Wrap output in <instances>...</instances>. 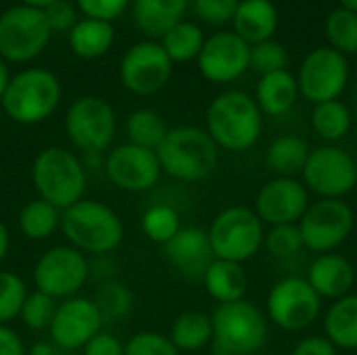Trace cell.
Listing matches in <instances>:
<instances>
[{
  "label": "cell",
  "mask_w": 357,
  "mask_h": 355,
  "mask_svg": "<svg viewBox=\"0 0 357 355\" xmlns=\"http://www.w3.org/2000/svg\"><path fill=\"white\" fill-rule=\"evenodd\" d=\"M167 337L178 352H199L213 339L211 316L203 312H184L174 320Z\"/></svg>",
  "instance_id": "obj_29"
},
{
  "label": "cell",
  "mask_w": 357,
  "mask_h": 355,
  "mask_svg": "<svg viewBox=\"0 0 357 355\" xmlns=\"http://www.w3.org/2000/svg\"><path fill=\"white\" fill-rule=\"evenodd\" d=\"M61 230L67 245L84 255H109L126 236L123 220L107 203L94 199H82L61 213Z\"/></svg>",
  "instance_id": "obj_1"
},
{
  "label": "cell",
  "mask_w": 357,
  "mask_h": 355,
  "mask_svg": "<svg viewBox=\"0 0 357 355\" xmlns=\"http://www.w3.org/2000/svg\"><path fill=\"white\" fill-rule=\"evenodd\" d=\"M303 184L322 199H343L357 184L354 157L339 146H318L310 151L303 167Z\"/></svg>",
  "instance_id": "obj_15"
},
{
  "label": "cell",
  "mask_w": 357,
  "mask_h": 355,
  "mask_svg": "<svg viewBox=\"0 0 357 355\" xmlns=\"http://www.w3.org/2000/svg\"><path fill=\"white\" fill-rule=\"evenodd\" d=\"M61 213L56 207L36 197L27 201L17 218L19 230L29 241H46L56 228H61Z\"/></svg>",
  "instance_id": "obj_30"
},
{
  "label": "cell",
  "mask_w": 357,
  "mask_h": 355,
  "mask_svg": "<svg viewBox=\"0 0 357 355\" xmlns=\"http://www.w3.org/2000/svg\"><path fill=\"white\" fill-rule=\"evenodd\" d=\"M8 249H10V234H8V228L4 226V222H0V266L8 255Z\"/></svg>",
  "instance_id": "obj_49"
},
{
  "label": "cell",
  "mask_w": 357,
  "mask_h": 355,
  "mask_svg": "<svg viewBox=\"0 0 357 355\" xmlns=\"http://www.w3.org/2000/svg\"><path fill=\"white\" fill-rule=\"evenodd\" d=\"M270 2H274V0H270Z\"/></svg>",
  "instance_id": "obj_54"
},
{
  "label": "cell",
  "mask_w": 357,
  "mask_h": 355,
  "mask_svg": "<svg viewBox=\"0 0 357 355\" xmlns=\"http://www.w3.org/2000/svg\"><path fill=\"white\" fill-rule=\"evenodd\" d=\"M44 15H46V21L54 31H61V33H69L71 27L77 23V6L69 0H56L54 4H50L48 8H44Z\"/></svg>",
  "instance_id": "obj_44"
},
{
  "label": "cell",
  "mask_w": 357,
  "mask_h": 355,
  "mask_svg": "<svg viewBox=\"0 0 357 355\" xmlns=\"http://www.w3.org/2000/svg\"><path fill=\"white\" fill-rule=\"evenodd\" d=\"M278 29V10L270 0H241L232 17V31L249 46L272 40Z\"/></svg>",
  "instance_id": "obj_22"
},
{
  "label": "cell",
  "mask_w": 357,
  "mask_h": 355,
  "mask_svg": "<svg viewBox=\"0 0 357 355\" xmlns=\"http://www.w3.org/2000/svg\"><path fill=\"white\" fill-rule=\"evenodd\" d=\"M324 31L335 48L341 54H356L357 52V15L345 8H335L324 21Z\"/></svg>",
  "instance_id": "obj_35"
},
{
  "label": "cell",
  "mask_w": 357,
  "mask_h": 355,
  "mask_svg": "<svg viewBox=\"0 0 357 355\" xmlns=\"http://www.w3.org/2000/svg\"><path fill=\"white\" fill-rule=\"evenodd\" d=\"M130 6L138 29L153 40L184 21L190 0H132Z\"/></svg>",
  "instance_id": "obj_23"
},
{
  "label": "cell",
  "mask_w": 357,
  "mask_h": 355,
  "mask_svg": "<svg viewBox=\"0 0 357 355\" xmlns=\"http://www.w3.org/2000/svg\"><path fill=\"white\" fill-rule=\"evenodd\" d=\"M56 345L54 343H48V341H36L29 349L27 355H59L56 354Z\"/></svg>",
  "instance_id": "obj_48"
},
{
  "label": "cell",
  "mask_w": 357,
  "mask_h": 355,
  "mask_svg": "<svg viewBox=\"0 0 357 355\" xmlns=\"http://www.w3.org/2000/svg\"><path fill=\"white\" fill-rule=\"evenodd\" d=\"M142 232L149 241L157 245H165L176 236V232L182 228L180 226V213L165 203L153 205L142 213Z\"/></svg>",
  "instance_id": "obj_36"
},
{
  "label": "cell",
  "mask_w": 357,
  "mask_h": 355,
  "mask_svg": "<svg viewBox=\"0 0 357 355\" xmlns=\"http://www.w3.org/2000/svg\"><path fill=\"white\" fill-rule=\"evenodd\" d=\"M27 287L21 276L8 270H0V324H10L19 318Z\"/></svg>",
  "instance_id": "obj_37"
},
{
  "label": "cell",
  "mask_w": 357,
  "mask_h": 355,
  "mask_svg": "<svg viewBox=\"0 0 357 355\" xmlns=\"http://www.w3.org/2000/svg\"><path fill=\"white\" fill-rule=\"evenodd\" d=\"M264 245L268 253L276 259H291L295 257L303 247L301 230L297 224H282V226H272V230L266 234Z\"/></svg>",
  "instance_id": "obj_39"
},
{
  "label": "cell",
  "mask_w": 357,
  "mask_h": 355,
  "mask_svg": "<svg viewBox=\"0 0 357 355\" xmlns=\"http://www.w3.org/2000/svg\"><path fill=\"white\" fill-rule=\"evenodd\" d=\"M161 172L180 182H199L211 176L218 167V144L207 130L197 126L169 128L167 136L155 151Z\"/></svg>",
  "instance_id": "obj_4"
},
{
  "label": "cell",
  "mask_w": 357,
  "mask_h": 355,
  "mask_svg": "<svg viewBox=\"0 0 357 355\" xmlns=\"http://www.w3.org/2000/svg\"><path fill=\"white\" fill-rule=\"evenodd\" d=\"M215 355H253L268 341V318L251 301L220 303L211 314Z\"/></svg>",
  "instance_id": "obj_6"
},
{
  "label": "cell",
  "mask_w": 357,
  "mask_h": 355,
  "mask_svg": "<svg viewBox=\"0 0 357 355\" xmlns=\"http://www.w3.org/2000/svg\"><path fill=\"white\" fill-rule=\"evenodd\" d=\"M159 44L167 52L174 65L188 63V61H197L205 44V33L197 23L180 21L178 25H174L167 33L159 38Z\"/></svg>",
  "instance_id": "obj_31"
},
{
  "label": "cell",
  "mask_w": 357,
  "mask_h": 355,
  "mask_svg": "<svg viewBox=\"0 0 357 355\" xmlns=\"http://www.w3.org/2000/svg\"><path fill=\"white\" fill-rule=\"evenodd\" d=\"M130 4L132 0H75V6L84 13V17L109 21V23L121 17Z\"/></svg>",
  "instance_id": "obj_43"
},
{
  "label": "cell",
  "mask_w": 357,
  "mask_h": 355,
  "mask_svg": "<svg viewBox=\"0 0 357 355\" xmlns=\"http://www.w3.org/2000/svg\"><path fill=\"white\" fill-rule=\"evenodd\" d=\"M268 320L282 331L299 333L310 328L322 312L320 295L305 278H282L268 293Z\"/></svg>",
  "instance_id": "obj_12"
},
{
  "label": "cell",
  "mask_w": 357,
  "mask_h": 355,
  "mask_svg": "<svg viewBox=\"0 0 357 355\" xmlns=\"http://www.w3.org/2000/svg\"><path fill=\"white\" fill-rule=\"evenodd\" d=\"M297 98H299L297 77L287 69L266 73L257 82L255 103L259 111L266 115H284L295 107Z\"/></svg>",
  "instance_id": "obj_24"
},
{
  "label": "cell",
  "mask_w": 357,
  "mask_h": 355,
  "mask_svg": "<svg viewBox=\"0 0 357 355\" xmlns=\"http://www.w3.org/2000/svg\"><path fill=\"white\" fill-rule=\"evenodd\" d=\"M31 182L40 199L59 211H65L86 199L88 169L84 159L73 151L65 146H48L42 149L31 163Z\"/></svg>",
  "instance_id": "obj_2"
},
{
  "label": "cell",
  "mask_w": 357,
  "mask_h": 355,
  "mask_svg": "<svg viewBox=\"0 0 357 355\" xmlns=\"http://www.w3.org/2000/svg\"><path fill=\"white\" fill-rule=\"evenodd\" d=\"M251 46L230 31H215L205 38V44L197 56L199 71L213 84H228L238 80L249 69Z\"/></svg>",
  "instance_id": "obj_18"
},
{
  "label": "cell",
  "mask_w": 357,
  "mask_h": 355,
  "mask_svg": "<svg viewBox=\"0 0 357 355\" xmlns=\"http://www.w3.org/2000/svg\"><path fill=\"white\" fill-rule=\"evenodd\" d=\"M69 48L75 56L84 61H94L105 56L115 42V27L109 21L82 17L67 33Z\"/></svg>",
  "instance_id": "obj_25"
},
{
  "label": "cell",
  "mask_w": 357,
  "mask_h": 355,
  "mask_svg": "<svg viewBox=\"0 0 357 355\" xmlns=\"http://www.w3.org/2000/svg\"><path fill=\"white\" fill-rule=\"evenodd\" d=\"M69 142L84 155H100L111 149L117 134V115L109 100L88 94L71 103L65 115Z\"/></svg>",
  "instance_id": "obj_8"
},
{
  "label": "cell",
  "mask_w": 357,
  "mask_h": 355,
  "mask_svg": "<svg viewBox=\"0 0 357 355\" xmlns=\"http://www.w3.org/2000/svg\"><path fill=\"white\" fill-rule=\"evenodd\" d=\"M303 247L314 253H333L341 247L356 226L354 209L343 199H320L312 203L299 220Z\"/></svg>",
  "instance_id": "obj_11"
},
{
  "label": "cell",
  "mask_w": 357,
  "mask_h": 355,
  "mask_svg": "<svg viewBox=\"0 0 357 355\" xmlns=\"http://www.w3.org/2000/svg\"><path fill=\"white\" fill-rule=\"evenodd\" d=\"M105 174L109 182L119 190L144 192L159 182L163 172L155 151L123 142L107 153Z\"/></svg>",
  "instance_id": "obj_16"
},
{
  "label": "cell",
  "mask_w": 357,
  "mask_h": 355,
  "mask_svg": "<svg viewBox=\"0 0 357 355\" xmlns=\"http://www.w3.org/2000/svg\"><path fill=\"white\" fill-rule=\"evenodd\" d=\"M310 207V192L297 178H274L264 184L255 199V213L270 226L299 224Z\"/></svg>",
  "instance_id": "obj_19"
},
{
  "label": "cell",
  "mask_w": 357,
  "mask_h": 355,
  "mask_svg": "<svg viewBox=\"0 0 357 355\" xmlns=\"http://www.w3.org/2000/svg\"><path fill=\"white\" fill-rule=\"evenodd\" d=\"M102 316L96 303L88 297H69L56 305L50 322V341L65 352L84 349V345L102 331Z\"/></svg>",
  "instance_id": "obj_17"
},
{
  "label": "cell",
  "mask_w": 357,
  "mask_h": 355,
  "mask_svg": "<svg viewBox=\"0 0 357 355\" xmlns=\"http://www.w3.org/2000/svg\"><path fill=\"white\" fill-rule=\"evenodd\" d=\"M52 36L44 10L15 4L0 13V59L29 63L44 52Z\"/></svg>",
  "instance_id": "obj_9"
},
{
  "label": "cell",
  "mask_w": 357,
  "mask_h": 355,
  "mask_svg": "<svg viewBox=\"0 0 357 355\" xmlns=\"http://www.w3.org/2000/svg\"><path fill=\"white\" fill-rule=\"evenodd\" d=\"M349 82V63L345 54L331 46L314 48L301 63L297 73L299 94L310 103L337 100Z\"/></svg>",
  "instance_id": "obj_13"
},
{
  "label": "cell",
  "mask_w": 357,
  "mask_h": 355,
  "mask_svg": "<svg viewBox=\"0 0 357 355\" xmlns=\"http://www.w3.org/2000/svg\"><path fill=\"white\" fill-rule=\"evenodd\" d=\"M307 157H310L307 142L293 134H284L276 138L266 151V163L274 174H278V178H295L303 174Z\"/></svg>",
  "instance_id": "obj_28"
},
{
  "label": "cell",
  "mask_w": 357,
  "mask_h": 355,
  "mask_svg": "<svg viewBox=\"0 0 357 355\" xmlns=\"http://www.w3.org/2000/svg\"><path fill=\"white\" fill-rule=\"evenodd\" d=\"M291 355H339L337 347L326 337H307L297 343Z\"/></svg>",
  "instance_id": "obj_46"
},
{
  "label": "cell",
  "mask_w": 357,
  "mask_h": 355,
  "mask_svg": "<svg viewBox=\"0 0 357 355\" xmlns=\"http://www.w3.org/2000/svg\"><path fill=\"white\" fill-rule=\"evenodd\" d=\"M312 128L322 140L337 142L347 136L351 128V113L339 98L318 103L312 111Z\"/></svg>",
  "instance_id": "obj_33"
},
{
  "label": "cell",
  "mask_w": 357,
  "mask_h": 355,
  "mask_svg": "<svg viewBox=\"0 0 357 355\" xmlns=\"http://www.w3.org/2000/svg\"><path fill=\"white\" fill-rule=\"evenodd\" d=\"M324 333L337 349H357V295H345L328 308Z\"/></svg>",
  "instance_id": "obj_27"
},
{
  "label": "cell",
  "mask_w": 357,
  "mask_h": 355,
  "mask_svg": "<svg viewBox=\"0 0 357 355\" xmlns=\"http://www.w3.org/2000/svg\"><path fill=\"white\" fill-rule=\"evenodd\" d=\"M215 259L245 264L259 253L266 232L264 222L249 207L234 205L220 211L207 230Z\"/></svg>",
  "instance_id": "obj_7"
},
{
  "label": "cell",
  "mask_w": 357,
  "mask_h": 355,
  "mask_svg": "<svg viewBox=\"0 0 357 355\" xmlns=\"http://www.w3.org/2000/svg\"><path fill=\"white\" fill-rule=\"evenodd\" d=\"M241 0H190L192 13L207 25H226L232 23V17Z\"/></svg>",
  "instance_id": "obj_42"
},
{
  "label": "cell",
  "mask_w": 357,
  "mask_h": 355,
  "mask_svg": "<svg viewBox=\"0 0 357 355\" xmlns=\"http://www.w3.org/2000/svg\"><path fill=\"white\" fill-rule=\"evenodd\" d=\"M287 63H289V52L276 40H266V42L251 46L249 69H255L261 75L287 69Z\"/></svg>",
  "instance_id": "obj_40"
},
{
  "label": "cell",
  "mask_w": 357,
  "mask_h": 355,
  "mask_svg": "<svg viewBox=\"0 0 357 355\" xmlns=\"http://www.w3.org/2000/svg\"><path fill=\"white\" fill-rule=\"evenodd\" d=\"M0 355H27L23 339L8 324H0Z\"/></svg>",
  "instance_id": "obj_47"
},
{
  "label": "cell",
  "mask_w": 357,
  "mask_h": 355,
  "mask_svg": "<svg viewBox=\"0 0 357 355\" xmlns=\"http://www.w3.org/2000/svg\"><path fill=\"white\" fill-rule=\"evenodd\" d=\"M174 63L155 40H142L126 50L119 63V77L128 92L151 96L163 90L172 77Z\"/></svg>",
  "instance_id": "obj_14"
},
{
  "label": "cell",
  "mask_w": 357,
  "mask_h": 355,
  "mask_svg": "<svg viewBox=\"0 0 357 355\" xmlns=\"http://www.w3.org/2000/svg\"><path fill=\"white\" fill-rule=\"evenodd\" d=\"M56 0H21V4H27V6H33V8H40V10H44V8H48L50 4H54Z\"/></svg>",
  "instance_id": "obj_51"
},
{
  "label": "cell",
  "mask_w": 357,
  "mask_h": 355,
  "mask_svg": "<svg viewBox=\"0 0 357 355\" xmlns=\"http://www.w3.org/2000/svg\"><path fill=\"white\" fill-rule=\"evenodd\" d=\"M207 134L218 144L232 153L251 149L261 136V111L249 94L241 90H228L218 94L205 115Z\"/></svg>",
  "instance_id": "obj_3"
},
{
  "label": "cell",
  "mask_w": 357,
  "mask_h": 355,
  "mask_svg": "<svg viewBox=\"0 0 357 355\" xmlns=\"http://www.w3.org/2000/svg\"><path fill=\"white\" fill-rule=\"evenodd\" d=\"M56 301L40 291H33V293H27L25 301H23V308H21V322L29 328V331H48L50 328V322L54 318V312H56Z\"/></svg>",
  "instance_id": "obj_38"
},
{
  "label": "cell",
  "mask_w": 357,
  "mask_h": 355,
  "mask_svg": "<svg viewBox=\"0 0 357 355\" xmlns=\"http://www.w3.org/2000/svg\"><path fill=\"white\" fill-rule=\"evenodd\" d=\"M61 103V82L44 67H29L10 75L0 100L6 117L21 126L46 121Z\"/></svg>",
  "instance_id": "obj_5"
},
{
  "label": "cell",
  "mask_w": 357,
  "mask_h": 355,
  "mask_svg": "<svg viewBox=\"0 0 357 355\" xmlns=\"http://www.w3.org/2000/svg\"><path fill=\"white\" fill-rule=\"evenodd\" d=\"M203 285L209 297L218 303H232L245 299L249 280L247 272L243 270V264L213 259L207 272L203 274Z\"/></svg>",
  "instance_id": "obj_26"
},
{
  "label": "cell",
  "mask_w": 357,
  "mask_h": 355,
  "mask_svg": "<svg viewBox=\"0 0 357 355\" xmlns=\"http://www.w3.org/2000/svg\"><path fill=\"white\" fill-rule=\"evenodd\" d=\"M339 2H341V8L351 10V13H356L357 15V0H339Z\"/></svg>",
  "instance_id": "obj_52"
},
{
  "label": "cell",
  "mask_w": 357,
  "mask_h": 355,
  "mask_svg": "<svg viewBox=\"0 0 357 355\" xmlns=\"http://www.w3.org/2000/svg\"><path fill=\"white\" fill-rule=\"evenodd\" d=\"M126 355H180L167 335L157 331L136 333L128 343H123Z\"/></svg>",
  "instance_id": "obj_41"
},
{
  "label": "cell",
  "mask_w": 357,
  "mask_h": 355,
  "mask_svg": "<svg viewBox=\"0 0 357 355\" xmlns=\"http://www.w3.org/2000/svg\"><path fill=\"white\" fill-rule=\"evenodd\" d=\"M10 82V73H8V67H6V61L0 59V100L6 92V86Z\"/></svg>",
  "instance_id": "obj_50"
},
{
  "label": "cell",
  "mask_w": 357,
  "mask_h": 355,
  "mask_svg": "<svg viewBox=\"0 0 357 355\" xmlns=\"http://www.w3.org/2000/svg\"><path fill=\"white\" fill-rule=\"evenodd\" d=\"M102 316L105 322H119L128 318L134 310V295L132 291L117 280H107L98 287L94 299H92Z\"/></svg>",
  "instance_id": "obj_34"
},
{
  "label": "cell",
  "mask_w": 357,
  "mask_h": 355,
  "mask_svg": "<svg viewBox=\"0 0 357 355\" xmlns=\"http://www.w3.org/2000/svg\"><path fill=\"white\" fill-rule=\"evenodd\" d=\"M82 352H84V355H126L123 354V343L115 335L105 333V331H100L94 339H90Z\"/></svg>",
  "instance_id": "obj_45"
},
{
  "label": "cell",
  "mask_w": 357,
  "mask_h": 355,
  "mask_svg": "<svg viewBox=\"0 0 357 355\" xmlns=\"http://www.w3.org/2000/svg\"><path fill=\"white\" fill-rule=\"evenodd\" d=\"M167 264L188 280H203V274L215 259L207 230L197 226H184L172 241L163 245Z\"/></svg>",
  "instance_id": "obj_20"
},
{
  "label": "cell",
  "mask_w": 357,
  "mask_h": 355,
  "mask_svg": "<svg viewBox=\"0 0 357 355\" xmlns=\"http://www.w3.org/2000/svg\"><path fill=\"white\" fill-rule=\"evenodd\" d=\"M90 278V262L71 245H56L44 251L33 266L36 291L63 301L75 297Z\"/></svg>",
  "instance_id": "obj_10"
},
{
  "label": "cell",
  "mask_w": 357,
  "mask_h": 355,
  "mask_svg": "<svg viewBox=\"0 0 357 355\" xmlns=\"http://www.w3.org/2000/svg\"><path fill=\"white\" fill-rule=\"evenodd\" d=\"M305 280L320 295V299L337 301L349 295V291L354 289L356 270L347 257L339 253H322L312 262Z\"/></svg>",
  "instance_id": "obj_21"
},
{
  "label": "cell",
  "mask_w": 357,
  "mask_h": 355,
  "mask_svg": "<svg viewBox=\"0 0 357 355\" xmlns=\"http://www.w3.org/2000/svg\"><path fill=\"white\" fill-rule=\"evenodd\" d=\"M354 163H356V174H357V155L354 157Z\"/></svg>",
  "instance_id": "obj_53"
},
{
  "label": "cell",
  "mask_w": 357,
  "mask_h": 355,
  "mask_svg": "<svg viewBox=\"0 0 357 355\" xmlns=\"http://www.w3.org/2000/svg\"><path fill=\"white\" fill-rule=\"evenodd\" d=\"M167 121L153 109H138L126 119V136L130 144L157 151L167 136Z\"/></svg>",
  "instance_id": "obj_32"
}]
</instances>
